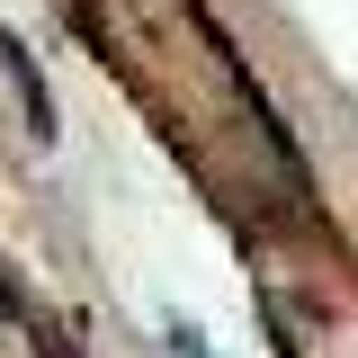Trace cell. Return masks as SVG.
<instances>
[{
	"instance_id": "6da1fadb",
	"label": "cell",
	"mask_w": 358,
	"mask_h": 358,
	"mask_svg": "<svg viewBox=\"0 0 358 358\" xmlns=\"http://www.w3.org/2000/svg\"><path fill=\"white\" fill-rule=\"evenodd\" d=\"M171 350H179V358H215L206 341H197V331H188V322H171Z\"/></svg>"
}]
</instances>
